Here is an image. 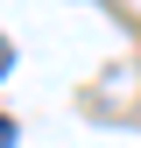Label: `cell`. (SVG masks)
<instances>
[{"instance_id":"cell-2","label":"cell","mask_w":141,"mask_h":148,"mask_svg":"<svg viewBox=\"0 0 141 148\" xmlns=\"http://www.w3.org/2000/svg\"><path fill=\"white\" fill-rule=\"evenodd\" d=\"M0 148H14V120L7 113H0Z\"/></svg>"},{"instance_id":"cell-1","label":"cell","mask_w":141,"mask_h":148,"mask_svg":"<svg viewBox=\"0 0 141 148\" xmlns=\"http://www.w3.org/2000/svg\"><path fill=\"white\" fill-rule=\"evenodd\" d=\"M7 71H14V49H7V35H0V78H7Z\"/></svg>"}]
</instances>
